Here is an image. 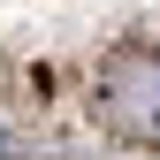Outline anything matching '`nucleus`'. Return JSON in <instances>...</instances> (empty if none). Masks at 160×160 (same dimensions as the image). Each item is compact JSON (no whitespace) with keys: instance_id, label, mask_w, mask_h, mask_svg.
<instances>
[{"instance_id":"f257e3e1","label":"nucleus","mask_w":160,"mask_h":160,"mask_svg":"<svg viewBox=\"0 0 160 160\" xmlns=\"http://www.w3.org/2000/svg\"><path fill=\"white\" fill-rule=\"evenodd\" d=\"M99 92H107V107L122 114L130 130H152V114H160V61L152 53H122Z\"/></svg>"}]
</instances>
